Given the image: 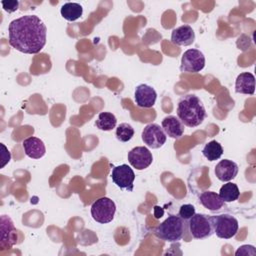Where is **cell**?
I'll use <instances>...</instances> for the list:
<instances>
[{
	"mask_svg": "<svg viewBox=\"0 0 256 256\" xmlns=\"http://www.w3.org/2000/svg\"><path fill=\"white\" fill-rule=\"evenodd\" d=\"M128 161L130 165L137 170H143L149 167L153 161L152 153L147 147L137 146L128 152Z\"/></svg>",
	"mask_w": 256,
	"mask_h": 256,
	"instance_id": "obj_10",
	"label": "cell"
},
{
	"mask_svg": "<svg viewBox=\"0 0 256 256\" xmlns=\"http://www.w3.org/2000/svg\"><path fill=\"white\" fill-rule=\"evenodd\" d=\"M47 28L36 15H24L12 20L8 26L11 47L25 54H37L46 44Z\"/></svg>",
	"mask_w": 256,
	"mask_h": 256,
	"instance_id": "obj_1",
	"label": "cell"
},
{
	"mask_svg": "<svg viewBox=\"0 0 256 256\" xmlns=\"http://www.w3.org/2000/svg\"><path fill=\"white\" fill-rule=\"evenodd\" d=\"M1 148H2V153H1V158H2V164H1V168H3L11 159V153L9 152V150L6 148V146L1 143Z\"/></svg>",
	"mask_w": 256,
	"mask_h": 256,
	"instance_id": "obj_27",
	"label": "cell"
},
{
	"mask_svg": "<svg viewBox=\"0 0 256 256\" xmlns=\"http://www.w3.org/2000/svg\"><path fill=\"white\" fill-rule=\"evenodd\" d=\"M255 255L256 251H255V247L252 245H243L241 247H239V249L235 252L236 256L239 255Z\"/></svg>",
	"mask_w": 256,
	"mask_h": 256,
	"instance_id": "obj_26",
	"label": "cell"
},
{
	"mask_svg": "<svg viewBox=\"0 0 256 256\" xmlns=\"http://www.w3.org/2000/svg\"><path fill=\"white\" fill-rule=\"evenodd\" d=\"M188 228L191 236L195 239H205L214 233L212 216L206 214H194L188 222Z\"/></svg>",
	"mask_w": 256,
	"mask_h": 256,
	"instance_id": "obj_4",
	"label": "cell"
},
{
	"mask_svg": "<svg viewBox=\"0 0 256 256\" xmlns=\"http://www.w3.org/2000/svg\"><path fill=\"white\" fill-rule=\"evenodd\" d=\"M186 223L179 215H170L155 229L157 238L166 242H177L185 234Z\"/></svg>",
	"mask_w": 256,
	"mask_h": 256,
	"instance_id": "obj_3",
	"label": "cell"
},
{
	"mask_svg": "<svg viewBox=\"0 0 256 256\" xmlns=\"http://www.w3.org/2000/svg\"><path fill=\"white\" fill-rule=\"evenodd\" d=\"M177 117L187 127H197L206 118V110L198 96L187 94L183 96L177 105Z\"/></svg>",
	"mask_w": 256,
	"mask_h": 256,
	"instance_id": "obj_2",
	"label": "cell"
},
{
	"mask_svg": "<svg viewBox=\"0 0 256 256\" xmlns=\"http://www.w3.org/2000/svg\"><path fill=\"white\" fill-rule=\"evenodd\" d=\"M60 13H61V16L67 21H75L82 16L83 8L78 3L67 2L62 5Z\"/></svg>",
	"mask_w": 256,
	"mask_h": 256,
	"instance_id": "obj_19",
	"label": "cell"
},
{
	"mask_svg": "<svg viewBox=\"0 0 256 256\" xmlns=\"http://www.w3.org/2000/svg\"><path fill=\"white\" fill-rule=\"evenodd\" d=\"M1 241L0 247L1 249H5L4 247H8L10 249L16 242H17V235L16 229L11 218L7 215L1 216Z\"/></svg>",
	"mask_w": 256,
	"mask_h": 256,
	"instance_id": "obj_12",
	"label": "cell"
},
{
	"mask_svg": "<svg viewBox=\"0 0 256 256\" xmlns=\"http://www.w3.org/2000/svg\"><path fill=\"white\" fill-rule=\"evenodd\" d=\"M240 191L235 183L228 182L224 184L219 191V196L224 202H233L239 198Z\"/></svg>",
	"mask_w": 256,
	"mask_h": 256,
	"instance_id": "obj_22",
	"label": "cell"
},
{
	"mask_svg": "<svg viewBox=\"0 0 256 256\" xmlns=\"http://www.w3.org/2000/svg\"><path fill=\"white\" fill-rule=\"evenodd\" d=\"M163 213H164V211H163V209L161 207H158V206L154 207V216H155V218L162 217Z\"/></svg>",
	"mask_w": 256,
	"mask_h": 256,
	"instance_id": "obj_28",
	"label": "cell"
},
{
	"mask_svg": "<svg viewBox=\"0 0 256 256\" xmlns=\"http://www.w3.org/2000/svg\"><path fill=\"white\" fill-rule=\"evenodd\" d=\"M255 91V77L250 72L240 73L235 81V92L253 95Z\"/></svg>",
	"mask_w": 256,
	"mask_h": 256,
	"instance_id": "obj_17",
	"label": "cell"
},
{
	"mask_svg": "<svg viewBox=\"0 0 256 256\" xmlns=\"http://www.w3.org/2000/svg\"><path fill=\"white\" fill-rule=\"evenodd\" d=\"M202 154L208 161H215L222 156L223 148L219 142H217L216 140H211L204 145L202 149Z\"/></svg>",
	"mask_w": 256,
	"mask_h": 256,
	"instance_id": "obj_20",
	"label": "cell"
},
{
	"mask_svg": "<svg viewBox=\"0 0 256 256\" xmlns=\"http://www.w3.org/2000/svg\"><path fill=\"white\" fill-rule=\"evenodd\" d=\"M238 170V165L234 161L223 159L215 166V175L220 181L228 182L237 176Z\"/></svg>",
	"mask_w": 256,
	"mask_h": 256,
	"instance_id": "obj_13",
	"label": "cell"
},
{
	"mask_svg": "<svg viewBox=\"0 0 256 256\" xmlns=\"http://www.w3.org/2000/svg\"><path fill=\"white\" fill-rule=\"evenodd\" d=\"M1 5L3 7V9L8 12V13H12V12H15L18 7H19V2L18 1H15V0H8V1H1Z\"/></svg>",
	"mask_w": 256,
	"mask_h": 256,
	"instance_id": "obj_25",
	"label": "cell"
},
{
	"mask_svg": "<svg viewBox=\"0 0 256 256\" xmlns=\"http://www.w3.org/2000/svg\"><path fill=\"white\" fill-rule=\"evenodd\" d=\"M116 205L113 200L108 197H101L94 201L91 205L92 218L101 224H106L114 219Z\"/></svg>",
	"mask_w": 256,
	"mask_h": 256,
	"instance_id": "obj_6",
	"label": "cell"
},
{
	"mask_svg": "<svg viewBox=\"0 0 256 256\" xmlns=\"http://www.w3.org/2000/svg\"><path fill=\"white\" fill-rule=\"evenodd\" d=\"M205 67V56L198 49L186 50L181 58L180 70L182 72L197 73Z\"/></svg>",
	"mask_w": 256,
	"mask_h": 256,
	"instance_id": "obj_7",
	"label": "cell"
},
{
	"mask_svg": "<svg viewBox=\"0 0 256 256\" xmlns=\"http://www.w3.org/2000/svg\"><path fill=\"white\" fill-rule=\"evenodd\" d=\"M111 178L114 184L121 189L132 191L134 188L133 183L135 180V173L127 164L114 167L111 172Z\"/></svg>",
	"mask_w": 256,
	"mask_h": 256,
	"instance_id": "obj_8",
	"label": "cell"
},
{
	"mask_svg": "<svg viewBox=\"0 0 256 256\" xmlns=\"http://www.w3.org/2000/svg\"><path fill=\"white\" fill-rule=\"evenodd\" d=\"M194 40L195 33L190 25H182L171 33V42L178 46H189Z\"/></svg>",
	"mask_w": 256,
	"mask_h": 256,
	"instance_id": "obj_15",
	"label": "cell"
},
{
	"mask_svg": "<svg viewBox=\"0 0 256 256\" xmlns=\"http://www.w3.org/2000/svg\"><path fill=\"white\" fill-rule=\"evenodd\" d=\"M117 119L114 114L110 112H101L98 115V118L95 122V125L98 129L103 131H110L116 127Z\"/></svg>",
	"mask_w": 256,
	"mask_h": 256,
	"instance_id": "obj_21",
	"label": "cell"
},
{
	"mask_svg": "<svg viewBox=\"0 0 256 256\" xmlns=\"http://www.w3.org/2000/svg\"><path fill=\"white\" fill-rule=\"evenodd\" d=\"M25 154L32 159H40L46 153V147L43 141L37 137L31 136L22 142Z\"/></svg>",
	"mask_w": 256,
	"mask_h": 256,
	"instance_id": "obj_14",
	"label": "cell"
},
{
	"mask_svg": "<svg viewBox=\"0 0 256 256\" xmlns=\"http://www.w3.org/2000/svg\"><path fill=\"white\" fill-rule=\"evenodd\" d=\"M142 140L144 144L152 149H158L162 147L166 142V134L162 127L156 123L148 124L142 131Z\"/></svg>",
	"mask_w": 256,
	"mask_h": 256,
	"instance_id": "obj_9",
	"label": "cell"
},
{
	"mask_svg": "<svg viewBox=\"0 0 256 256\" xmlns=\"http://www.w3.org/2000/svg\"><path fill=\"white\" fill-rule=\"evenodd\" d=\"M195 214V207L192 204H183L180 206L178 215L183 220H189Z\"/></svg>",
	"mask_w": 256,
	"mask_h": 256,
	"instance_id": "obj_24",
	"label": "cell"
},
{
	"mask_svg": "<svg viewBox=\"0 0 256 256\" xmlns=\"http://www.w3.org/2000/svg\"><path fill=\"white\" fill-rule=\"evenodd\" d=\"M200 203L210 211H217L224 205V201L221 199L219 194L213 191H204L199 196Z\"/></svg>",
	"mask_w": 256,
	"mask_h": 256,
	"instance_id": "obj_18",
	"label": "cell"
},
{
	"mask_svg": "<svg viewBox=\"0 0 256 256\" xmlns=\"http://www.w3.org/2000/svg\"><path fill=\"white\" fill-rule=\"evenodd\" d=\"M214 233L221 239H230L238 232V220L230 214L212 216Z\"/></svg>",
	"mask_w": 256,
	"mask_h": 256,
	"instance_id": "obj_5",
	"label": "cell"
},
{
	"mask_svg": "<svg viewBox=\"0 0 256 256\" xmlns=\"http://www.w3.org/2000/svg\"><path fill=\"white\" fill-rule=\"evenodd\" d=\"M162 129L166 135L171 138L178 139L184 133V125L178 119V117L169 115L162 120Z\"/></svg>",
	"mask_w": 256,
	"mask_h": 256,
	"instance_id": "obj_16",
	"label": "cell"
},
{
	"mask_svg": "<svg viewBox=\"0 0 256 256\" xmlns=\"http://www.w3.org/2000/svg\"><path fill=\"white\" fill-rule=\"evenodd\" d=\"M135 103L141 108H151L155 105L157 99V93L152 86L147 84H140L136 87L135 93Z\"/></svg>",
	"mask_w": 256,
	"mask_h": 256,
	"instance_id": "obj_11",
	"label": "cell"
},
{
	"mask_svg": "<svg viewBox=\"0 0 256 256\" xmlns=\"http://www.w3.org/2000/svg\"><path fill=\"white\" fill-rule=\"evenodd\" d=\"M134 136V129L128 123H121L116 128V138L121 142H128Z\"/></svg>",
	"mask_w": 256,
	"mask_h": 256,
	"instance_id": "obj_23",
	"label": "cell"
}]
</instances>
